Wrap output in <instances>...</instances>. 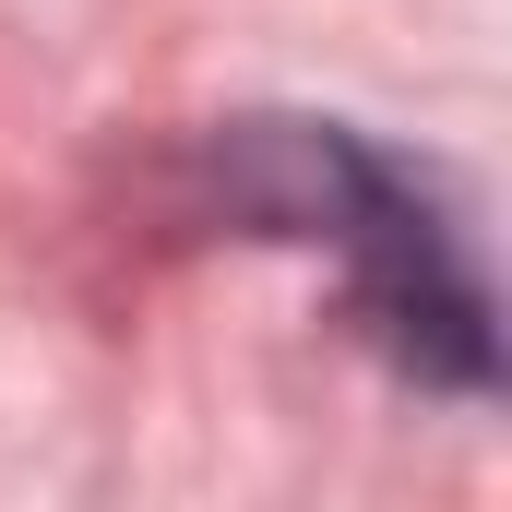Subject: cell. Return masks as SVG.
I'll use <instances>...</instances> for the list:
<instances>
[{
    "instance_id": "cell-1",
    "label": "cell",
    "mask_w": 512,
    "mask_h": 512,
    "mask_svg": "<svg viewBox=\"0 0 512 512\" xmlns=\"http://www.w3.org/2000/svg\"><path fill=\"white\" fill-rule=\"evenodd\" d=\"M203 203L251 239L334 251L358 334L405 382H441V393L501 382V298H489L477 227L417 155L370 143L358 120H215Z\"/></svg>"
}]
</instances>
